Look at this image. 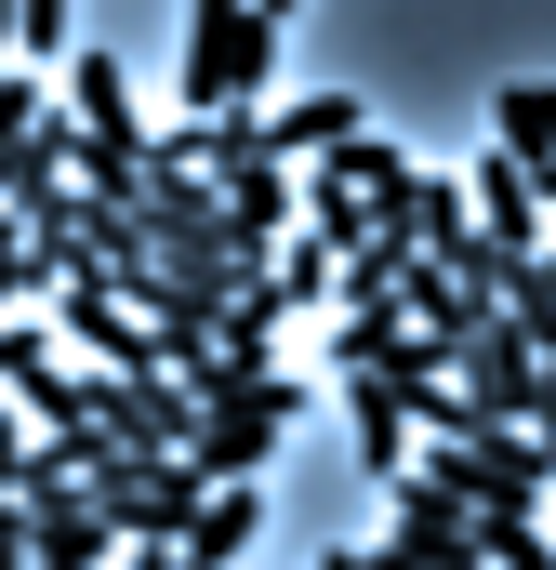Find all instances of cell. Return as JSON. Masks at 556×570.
<instances>
[{"label": "cell", "instance_id": "9", "mask_svg": "<svg viewBox=\"0 0 556 570\" xmlns=\"http://www.w3.org/2000/svg\"><path fill=\"white\" fill-rule=\"evenodd\" d=\"M67 107H80L93 134L146 146V107H133V67H120V53H67Z\"/></svg>", "mask_w": 556, "mask_h": 570}, {"label": "cell", "instance_id": "3", "mask_svg": "<svg viewBox=\"0 0 556 570\" xmlns=\"http://www.w3.org/2000/svg\"><path fill=\"white\" fill-rule=\"evenodd\" d=\"M411 464L464 504V518H477V504H544L556 491V438L544 425H464V438H424Z\"/></svg>", "mask_w": 556, "mask_h": 570}, {"label": "cell", "instance_id": "20", "mask_svg": "<svg viewBox=\"0 0 556 570\" xmlns=\"http://www.w3.org/2000/svg\"><path fill=\"white\" fill-rule=\"evenodd\" d=\"M530 425H544V438H556V358H544V399H530Z\"/></svg>", "mask_w": 556, "mask_h": 570}, {"label": "cell", "instance_id": "2", "mask_svg": "<svg viewBox=\"0 0 556 570\" xmlns=\"http://www.w3.org/2000/svg\"><path fill=\"white\" fill-rule=\"evenodd\" d=\"M199 491H212V464H199V451H107V464H93V504L120 518V544H133V558H186Z\"/></svg>", "mask_w": 556, "mask_h": 570}, {"label": "cell", "instance_id": "11", "mask_svg": "<svg viewBox=\"0 0 556 570\" xmlns=\"http://www.w3.org/2000/svg\"><path fill=\"white\" fill-rule=\"evenodd\" d=\"M266 279H278V305H291V318H305V305H331V279H345V239H331V226H291V239L266 253Z\"/></svg>", "mask_w": 556, "mask_h": 570}, {"label": "cell", "instance_id": "19", "mask_svg": "<svg viewBox=\"0 0 556 570\" xmlns=\"http://www.w3.org/2000/svg\"><path fill=\"white\" fill-rule=\"evenodd\" d=\"M0 570H27V491H0Z\"/></svg>", "mask_w": 556, "mask_h": 570}, {"label": "cell", "instance_id": "16", "mask_svg": "<svg viewBox=\"0 0 556 570\" xmlns=\"http://www.w3.org/2000/svg\"><path fill=\"white\" fill-rule=\"evenodd\" d=\"M490 134L517 146V159H556V80H504L490 94Z\"/></svg>", "mask_w": 556, "mask_h": 570}, {"label": "cell", "instance_id": "13", "mask_svg": "<svg viewBox=\"0 0 556 570\" xmlns=\"http://www.w3.org/2000/svg\"><path fill=\"white\" fill-rule=\"evenodd\" d=\"M477 570H556L544 504H477Z\"/></svg>", "mask_w": 556, "mask_h": 570}, {"label": "cell", "instance_id": "15", "mask_svg": "<svg viewBox=\"0 0 556 570\" xmlns=\"http://www.w3.org/2000/svg\"><path fill=\"white\" fill-rule=\"evenodd\" d=\"M358 120H371L358 94H291L266 134H278V159H318V146H331V134H358Z\"/></svg>", "mask_w": 556, "mask_h": 570}, {"label": "cell", "instance_id": "21", "mask_svg": "<svg viewBox=\"0 0 556 570\" xmlns=\"http://www.w3.org/2000/svg\"><path fill=\"white\" fill-rule=\"evenodd\" d=\"M0 53H13V0H0Z\"/></svg>", "mask_w": 556, "mask_h": 570}, {"label": "cell", "instance_id": "1", "mask_svg": "<svg viewBox=\"0 0 556 570\" xmlns=\"http://www.w3.org/2000/svg\"><path fill=\"white\" fill-rule=\"evenodd\" d=\"M266 80H278V13H252V0H186L172 94L186 107H266Z\"/></svg>", "mask_w": 556, "mask_h": 570}, {"label": "cell", "instance_id": "17", "mask_svg": "<svg viewBox=\"0 0 556 570\" xmlns=\"http://www.w3.org/2000/svg\"><path fill=\"white\" fill-rule=\"evenodd\" d=\"M13 53L27 67H67V0H13Z\"/></svg>", "mask_w": 556, "mask_h": 570}, {"label": "cell", "instance_id": "14", "mask_svg": "<svg viewBox=\"0 0 556 570\" xmlns=\"http://www.w3.org/2000/svg\"><path fill=\"white\" fill-rule=\"evenodd\" d=\"M504 318L556 358V239H544V253H504Z\"/></svg>", "mask_w": 556, "mask_h": 570}, {"label": "cell", "instance_id": "8", "mask_svg": "<svg viewBox=\"0 0 556 570\" xmlns=\"http://www.w3.org/2000/svg\"><path fill=\"white\" fill-rule=\"evenodd\" d=\"M398 239H411V253H464V239H477V186H464V173H411Z\"/></svg>", "mask_w": 556, "mask_h": 570}, {"label": "cell", "instance_id": "22", "mask_svg": "<svg viewBox=\"0 0 556 570\" xmlns=\"http://www.w3.org/2000/svg\"><path fill=\"white\" fill-rule=\"evenodd\" d=\"M252 13H278V27H291V0H252Z\"/></svg>", "mask_w": 556, "mask_h": 570}, {"label": "cell", "instance_id": "5", "mask_svg": "<svg viewBox=\"0 0 556 570\" xmlns=\"http://www.w3.org/2000/svg\"><path fill=\"white\" fill-rule=\"evenodd\" d=\"M464 186H477V226H490L504 253H544V239H556V213H544V186H530V159H517V146H477V173H464Z\"/></svg>", "mask_w": 556, "mask_h": 570}, {"label": "cell", "instance_id": "10", "mask_svg": "<svg viewBox=\"0 0 556 570\" xmlns=\"http://www.w3.org/2000/svg\"><path fill=\"white\" fill-rule=\"evenodd\" d=\"M278 438H291V425H266V412H199V425H186V451H199L212 478H266Z\"/></svg>", "mask_w": 556, "mask_h": 570}, {"label": "cell", "instance_id": "7", "mask_svg": "<svg viewBox=\"0 0 556 570\" xmlns=\"http://www.w3.org/2000/svg\"><path fill=\"white\" fill-rule=\"evenodd\" d=\"M252 544H266V491L252 478H212L199 518H186V570H226V558H252Z\"/></svg>", "mask_w": 556, "mask_h": 570}, {"label": "cell", "instance_id": "6", "mask_svg": "<svg viewBox=\"0 0 556 570\" xmlns=\"http://www.w3.org/2000/svg\"><path fill=\"white\" fill-rule=\"evenodd\" d=\"M385 491H398V518H385V544H398V558H450V570H477V518H464V504H450V491H437V478H385Z\"/></svg>", "mask_w": 556, "mask_h": 570}, {"label": "cell", "instance_id": "4", "mask_svg": "<svg viewBox=\"0 0 556 570\" xmlns=\"http://www.w3.org/2000/svg\"><path fill=\"white\" fill-rule=\"evenodd\" d=\"M450 385H464L477 412H517V425H530V399H544V345H530L504 305H477V318L450 332Z\"/></svg>", "mask_w": 556, "mask_h": 570}, {"label": "cell", "instance_id": "12", "mask_svg": "<svg viewBox=\"0 0 556 570\" xmlns=\"http://www.w3.org/2000/svg\"><path fill=\"white\" fill-rule=\"evenodd\" d=\"M477 305H490V292H464V279H450V266H437V253H398V318H424L437 345H450V332H464Z\"/></svg>", "mask_w": 556, "mask_h": 570}, {"label": "cell", "instance_id": "18", "mask_svg": "<svg viewBox=\"0 0 556 570\" xmlns=\"http://www.w3.org/2000/svg\"><path fill=\"white\" fill-rule=\"evenodd\" d=\"M27 451H40V425H27V399H0V491L27 478Z\"/></svg>", "mask_w": 556, "mask_h": 570}]
</instances>
